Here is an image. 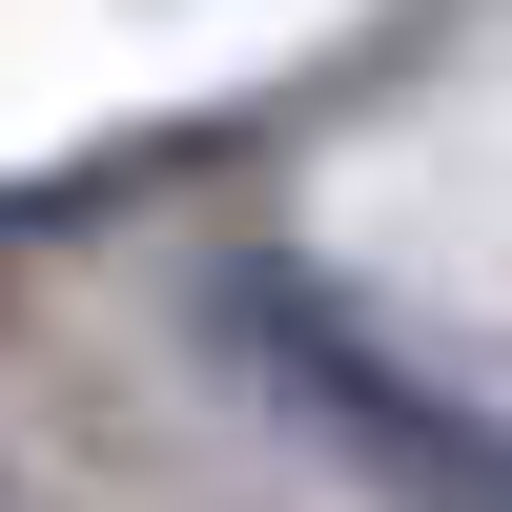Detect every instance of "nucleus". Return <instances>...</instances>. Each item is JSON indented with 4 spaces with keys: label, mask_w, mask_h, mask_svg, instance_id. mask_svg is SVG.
<instances>
[{
    "label": "nucleus",
    "mask_w": 512,
    "mask_h": 512,
    "mask_svg": "<svg viewBox=\"0 0 512 512\" xmlns=\"http://www.w3.org/2000/svg\"><path fill=\"white\" fill-rule=\"evenodd\" d=\"M226 328H246V369H267V390L308 410L328 451H369V472H390L410 512H512V431H492V410H451L410 349H369V328L328 308V287L246 267V287H226Z\"/></svg>",
    "instance_id": "obj_1"
}]
</instances>
